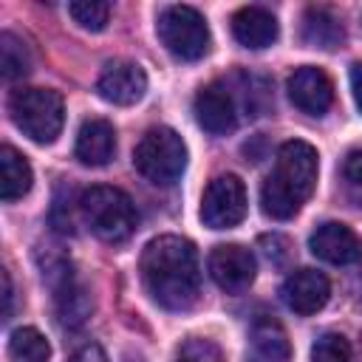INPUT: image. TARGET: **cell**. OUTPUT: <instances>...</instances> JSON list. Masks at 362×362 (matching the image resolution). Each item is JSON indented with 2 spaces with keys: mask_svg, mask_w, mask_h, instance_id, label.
<instances>
[{
  "mask_svg": "<svg viewBox=\"0 0 362 362\" xmlns=\"http://www.w3.org/2000/svg\"><path fill=\"white\" fill-rule=\"evenodd\" d=\"M246 218V187L238 175H215L201 198V221L209 229H232Z\"/></svg>",
  "mask_w": 362,
  "mask_h": 362,
  "instance_id": "52a82bcc",
  "label": "cell"
},
{
  "mask_svg": "<svg viewBox=\"0 0 362 362\" xmlns=\"http://www.w3.org/2000/svg\"><path fill=\"white\" fill-rule=\"evenodd\" d=\"M288 99L308 116H322L334 102V85L322 68L303 65L288 76Z\"/></svg>",
  "mask_w": 362,
  "mask_h": 362,
  "instance_id": "7c38bea8",
  "label": "cell"
},
{
  "mask_svg": "<svg viewBox=\"0 0 362 362\" xmlns=\"http://www.w3.org/2000/svg\"><path fill=\"white\" fill-rule=\"evenodd\" d=\"M178 362H223L221 348L212 339H201V337H189L181 345Z\"/></svg>",
  "mask_w": 362,
  "mask_h": 362,
  "instance_id": "603a6c76",
  "label": "cell"
},
{
  "mask_svg": "<svg viewBox=\"0 0 362 362\" xmlns=\"http://www.w3.org/2000/svg\"><path fill=\"white\" fill-rule=\"evenodd\" d=\"M3 300H6L3 317L8 320V317H11V300H14V288H11V277H8V272H3Z\"/></svg>",
  "mask_w": 362,
  "mask_h": 362,
  "instance_id": "4316f807",
  "label": "cell"
},
{
  "mask_svg": "<svg viewBox=\"0 0 362 362\" xmlns=\"http://www.w3.org/2000/svg\"><path fill=\"white\" fill-rule=\"evenodd\" d=\"M311 362H354V348L342 334H322L311 345Z\"/></svg>",
  "mask_w": 362,
  "mask_h": 362,
  "instance_id": "7402d4cb",
  "label": "cell"
},
{
  "mask_svg": "<svg viewBox=\"0 0 362 362\" xmlns=\"http://www.w3.org/2000/svg\"><path fill=\"white\" fill-rule=\"evenodd\" d=\"M79 209H82V218L90 226V232L107 243H119V240L130 238L136 229V206H133L130 195L122 192L119 187L96 184V187L85 189L79 198Z\"/></svg>",
  "mask_w": 362,
  "mask_h": 362,
  "instance_id": "3957f363",
  "label": "cell"
},
{
  "mask_svg": "<svg viewBox=\"0 0 362 362\" xmlns=\"http://www.w3.org/2000/svg\"><path fill=\"white\" fill-rule=\"evenodd\" d=\"M141 280L147 294L170 311H187L201 291L198 252L181 235H158L141 252Z\"/></svg>",
  "mask_w": 362,
  "mask_h": 362,
  "instance_id": "6da1fadb",
  "label": "cell"
},
{
  "mask_svg": "<svg viewBox=\"0 0 362 362\" xmlns=\"http://www.w3.org/2000/svg\"><path fill=\"white\" fill-rule=\"evenodd\" d=\"M71 20L85 31H102L110 20V3L102 0H74L68 3Z\"/></svg>",
  "mask_w": 362,
  "mask_h": 362,
  "instance_id": "44dd1931",
  "label": "cell"
},
{
  "mask_svg": "<svg viewBox=\"0 0 362 362\" xmlns=\"http://www.w3.org/2000/svg\"><path fill=\"white\" fill-rule=\"evenodd\" d=\"M209 277L215 280L218 288H223L226 294H240L252 286L255 280V255L240 246V243H221L209 252Z\"/></svg>",
  "mask_w": 362,
  "mask_h": 362,
  "instance_id": "ba28073f",
  "label": "cell"
},
{
  "mask_svg": "<svg viewBox=\"0 0 362 362\" xmlns=\"http://www.w3.org/2000/svg\"><path fill=\"white\" fill-rule=\"evenodd\" d=\"M232 34L243 48L260 51L277 40V20L260 6H243L232 17Z\"/></svg>",
  "mask_w": 362,
  "mask_h": 362,
  "instance_id": "9a60e30c",
  "label": "cell"
},
{
  "mask_svg": "<svg viewBox=\"0 0 362 362\" xmlns=\"http://www.w3.org/2000/svg\"><path fill=\"white\" fill-rule=\"evenodd\" d=\"M133 167L150 184L173 187L187 167V144L173 127H150L133 150Z\"/></svg>",
  "mask_w": 362,
  "mask_h": 362,
  "instance_id": "277c9868",
  "label": "cell"
},
{
  "mask_svg": "<svg viewBox=\"0 0 362 362\" xmlns=\"http://www.w3.org/2000/svg\"><path fill=\"white\" fill-rule=\"evenodd\" d=\"M31 181H34V173L28 158L20 150L3 144L0 147V198L3 201L23 198L31 189Z\"/></svg>",
  "mask_w": 362,
  "mask_h": 362,
  "instance_id": "e0dca14e",
  "label": "cell"
},
{
  "mask_svg": "<svg viewBox=\"0 0 362 362\" xmlns=\"http://www.w3.org/2000/svg\"><path fill=\"white\" fill-rule=\"evenodd\" d=\"M246 362H291V345L277 320L260 317L252 322Z\"/></svg>",
  "mask_w": 362,
  "mask_h": 362,
  "instance_id": "5bb4252c",
  "label": "cell"
},
{
  "mask_svg": "<svg viewBox=\"0 0 362 362\" xmlns=\"http://www.w3.org/2000/svg\"><path fill=\"white\" fill-rule=\"evenodd\" d=\"M192 110H195V122L212 136L232 133L238 127V116H240L238 99L226 82H212V85L201 88L195 93Z\"/></svg>",
  "mask_w": 362,
  "mask_h": 362,
  "instance_id": "9c48e42d",
  "label": "cell"
},
{
  "mask_svg": "<svg viewBox=\"0 0 362 362\" xmlns=\"http://www.w3.org/2000/svg\"><path fill=\"white\" fill-rule=\"evenodd\" d=\"M147 90V74L141 65L127 59H113L102 68L96 79V93L110 105H136Z\"/></svg>",
  "mask_w": 362,
  "mask_h": 362,
  "instance_id": "30bf717a",
  "label": "cell"
},
{
  "mask_svg": "<svg viewBox=\"0 0 362 362\" xmlns=\"http://www.w3.org/2000/svg\"><path fill=\"white\" fill-rule=\"evenodd\" d=\"M116 153V130L107 119H88L76 133V158L88 167H105Z\"/></svg>",
  "mask_w": 362,
  "mask_h": 362,
  "instance_id": "2e32d148",
  "label": "cell"
},
{
  "mask_svg": "<svg viewBox=\"0 0 362 362\" xmlns=\"http://www.w3.org/2000/svg\"><path fill=\"white\" fill-rule=\"evenodd\" d=\"M14 124L37 144H51L65 124V102L51 88H20L8 99Z\"/></svg>",
  "mask_w": 362,
  "mask_h": 362,
  "instance_id": "5b68a950",
  "label": "cell"
},
{
  "mask_svg": "<svg viewBox=\"0 0 362 362\" xmlns=\"http://www.w3.org/2000/svg\"><path fill=\"white\" fill-rule=\"evenodd\" d=\"M71 362H107V354L99 345H85Z\"/></svg>",
  "mask_w": 362,
  "mask_h": 362,
  "instance_id": "484cf974",
  "label": "cell"
},
{
  "mask_svg": "<svg viewBox=\"0 0 362 362\" xmlns=\"http://www.w3.org/2000/svg\"><path fill=\"white\" fill-rule=\"evenodd\" d=\"M31 71V57L23 40H17L11 31L0 34V74L6 82L23 79Z\"/></svg>",
  "mask_w": 362,
  "mask_h": 362,
  "instance_id": "ffe728a7",
  "label": "cell"
},
{
  "mask_svg": "<svg viewBox=\"0 0 362 362\" xmlns=\"http://www.w3.org/2000/svg\"><path fill=\"white\" fill-rule=\"evenodd\" d=\"M8 356L14 362H48L51 345L37 328L23 325L8 337Z\"/></svg>",
  "mask_w": 362,
  "mask_h": 362,
  "instance_id": "d6986e66",
  "label": "cell"
},
{
  "mask_svg": "<svg viewBox=\"0 0 362 362\" xmlns=\"http://www.w3.org/2000/svg\"><path fill=\"white\" fill-rule=\"evenodd\" d=\"M348 76H351V93H354V102H356V107H359V113H362V62H354Z\"/></svg>",
  "mask_w": 362,
  "mask_h": 362,
  "instance_id": "d4e9b609",
  "label": "cell"
},
{
  "mask_svg": "<svg viewBox=\"0 0 362 362\" xmlns=\"http://www.w3.org/2000/svg\"><path fill=\"white\" fill-rule=\"evenodd\" d=\"M156 28H158L161 45L184 62H195L209 51V25L201 17V11H195L192 6L164 8Z\"/></svg>",
  "mask_w": 362,
  "mask_h": 362,
  "instance_id": "8992f818",
  "label": "cell"
},
{
  "mask_svg": "<svg viewBox=\"0 0 362 362\" xmlns=\"http://www.w3.org/2000/svg\"><path fill=\"white\" fill-rule=\"evenodd\" d=\"M342 40H345V31L331 11H325V8H308L305 11V17H303V42L305 45L334 51L342 45Z\"/></svg>",
  "mask_w": 362,
  "mask_h": 362,
  "instance_id": "ac0fdd59",
  "label": "cell"
},
{
  "mask_svg": "<svg viewBox=\"0 0 362 362\" xmlns=\"http://www.w3.org/2000/svg\"><path fill=\"white\" fill-rule=\"evenodd\" d=\"M280 297L286 303V308H291L294 314L300 317H308V314H317L328 297H331V283L322 272L317 269H297L291 272L286 280H283V288H280Z\"/></svg>",
  "mask_w": 362,
  "mask_h": 362,
  "instance_id": "8fae6325",
  "label": "cell"
},
{
  "mask_svg": "<svg viewBox=\"0 0 362 362\" xmlns=\"http://www.w3.org/2000/svg\"><path fill=\"white\" fill-rule=\"evenodd\" d=\"M317 187V150L308 141L291 139L277 150L274 173L260 187L263 212L274 221H288Z\"/></svg>",
  "mask_w": 362,
  "mask_h": 362,
  "instance_id": "7a4b0ae2",
  "label": "cell"
},
{
  "mask_svg": "<svg viewBox=\"0 0 362 362\" xmlns=\"http://www.w3.org/2000/svg\"><path fill=\"white\" fill-rule=\"evenodd\" d=\"M308 249L325 260V263H334V266H348L354 263L359 255H362V246H359V238L354 235L351 226L339 223V221H325L320 223L311 238H308Z\"/></svg>",
  "mask_w": 362,
  "mask_h": 362,
  "instance_id": "4fadbf2b",
  "label": "cell"
},
{
  "mask_svg": "<svg viewBox=\"0 0 362 362\" xmlns=\"http://www.w3.org/2000/svg\"><path fill=\"white\" fill-rule=\"evenodd\" d=\"M342 178H345V189L351 195V201H356L362 206V150H354L345 164H342Z\"/></svg>",
  "mask_w": 362,
  "mask_h": 362,
  "instance_id": "cb8c5ba5",
  "label": "cell"
}]
</instances>
